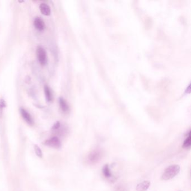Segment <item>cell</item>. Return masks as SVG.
<instances>
[{
  "mask_svg": "<svg viewBox=\"0 0 191 191\" xmlns=\"http://www.w3.org/2000/svg\"><path fill=\"white\" fill-rule=\"evenodd\" d=\"M44 144L48 146H51L55 148H59L61 146L60 140L57 137H53L51 138V139L48 140L45 142Z\"/></svg>",
  "mask_w": 191,
  "mask_h": 191,
  "instance_id": "4",
  "label": "cell"
},
{
  "mask_svg": "<svg viewBox=\"0 0 191 191\" xmlns=\"http://www.w3.org/2000/svg\"><path fill=\"white\" fill-rule=\"evenodd\" d=\"M34 150H35V152L36 153L37 155L39 157H42V151L41 150V149H40V148L37 145H35L34 146Z\"/></svg>",
  "mask_w": 191,
  "mask_h": 191,
  "instance_id": "13",
  "label": "cell"
},
{
  "mask_svg": "<svg viewBox=\"0 0 191 191\" xmlns=\"http://www.w3.org/2000/svg\"><path fill=\"white\" fill-rule=\"evenodd\" d=\"M59 127H60V122H57V123H55V125L53 127V128L54 129H57V128H59Z\"/></svg>",
  "mask_w": 191,
  "mask_h": 191,
  "instance_id": "15",
  "label": "cell"
},
{
  "mask_svg": "<svg viewBox=\"0 0 191 191\" xmlns=\"http://www.w3.org/2000/svg\"><path fill=\"white\" fill-rule=\"evenodd\" d=\"M103 173L104 175L107 178H112V175L111 173V170L109 169V166L108 164L105 165L103 168Z\"/></svg>",
  "mask_w": 191,
  "mask_h": 191,
  "instance_id": "11",
  "label": "cell"
},
{
  "mask_svg": "<svg viewBox=\"0 0 191 191\" xmlns=\"http://www.w3.org/2000/svg\"><path fill=\"white\" fill-rule=\"evenodd\" d=\"M44 94H45V96H46L47 102H51L53 99V95H52L51 89L47 85H46L44 86Z\"/></svg>",
  "mask_w": 191,
  "mask_h": 191,
  "instance_id": "9",
  "label": "cell"
},
{
  "mask_svg": "<svg viewBox=\"0 0 191 191\" xmlns=\"http://www.w3.org/2000/svg\"><path fill=\"white\" fill-rule=\"evenodd\" d=\"M102 157V153L99 150H94L90 153L88 159L91 163L95 164L98 163Z\"/></svg>",
  "mask_w": 191,
  "mask_h": 191,
  "instance_id": "3",
  "label": "cell"
},
{
  "mask_svg": "<svg viewBox=\"0 0 191 191\" xmlns=\"http://www.w3.org/2000/svg\"><path fill=\"white\" fill-rule=\"evenodd\" d=\"M150 185L149 181H145L143 182L139 183L136 187L137 191H146L148 190Z\"/></svg>",
  "mask_w": 191,
  "mask_h": 191,
  "instance_id": "8",
  "label": "cell"
},
{
  "mask_svg": "<svg viewBox=\"0 0 191 191\" xmlns=\"http://www.w3.org/2000/svg\"><path fill=\"white\" fill-rule=\"evenodd\" d=\"M39 9L43 15L46 16L50 15L51 13V8L48 4L45 3L41 4L39 6Z\"/></svg>",
  "mask_w": 191,
  "mask_h": 191,
  "instance_id": "7",
  "label": "cell"
},
{
  "mask_svg": "<svg viewBox=\"0 0 191 191\" xmlns=\"http://www.w3.org/2000/svg\"><path fill=\"white\" fill-rule=\"evenodd\" d=\"M6 106V102L4 99H0V109L2 110L3 108H5Z\"/></svg>",
  "mask_w": 191,
  "mask_h": 191,
  "instance_id": "14",
  "label": "cell"
},
{
  "mask_svg": "<svg viewBox=\"0 0 191 191\" xmlns=\"http://www.w3.org/2000/svg\"><path fill=\"white\" fill-rule=\"evenodd\" d=\"M34 25L35 28L39 31H43L45 29V24L42 19L40 17H36L34 19Z\"/></svg>",
  "mask_w": 191,
  "mask_h": 191,
  "instance_id": "6",
  "label": "cell"
},
{
  "mask_svg": "<svg viewBox=\"0 0 191 191\" xmlns=\"http://www.w3.org/2000/svg\"><path fill=\"white\" fill-rule=\"evenodd\" d=\"M36 53L38 61L41 65L44 66L47 64L48 61L47 53L43 48L40 46L37 47Z\"/></svg>",
  "mask_w": 191,
  "mask_h": 191,
  "instance_id": "2",
  "label": "cell"
},
{
  "mask_svg": "<svg viewBox=\"0 0 191 191\" xmlns=\"http://www.w3.org/2000/svg\"><path fill=\"white\" fill-rule=\"evenodd\" d=\"M180 166L178 165H172L168 166L162 175L161 179L168 181L173 178L180 172Z\"/></svg>",
  "mask_w": 191,
  "mask_h": 191,
  "instance_id": "1",
  "label": "cell"
},
{
  "mask_svg": "<svg viewBox=\"0 0 191 191\" xmlns=\"http://www.w3.org/2000/svg\"><path fill=\"white\" fill-rule=\"evenodd\" d=\"M60 106L62 111L64 112H67L69 111V106L66 101L63 98H60L59 99Z\"/></svg>",
  "mask_w": 191,
  "mask_h": 191,
  "instance_id": "10",
  "label": "cell"
},
{
  "mask_svg": "<svg viewBox=\"0 0 191 191\" xmlns=\"http://www.w3.org/2000/svg\"><path fill=\"white\" fill-rule=\"evenodd\" d=\"M191 131L189 132L188 136L187 139L184 141V143L183 144V148L184 149H189L191 148Z\"/></svg>",
  "mask_w": 191,
  "mask_h": 191,
  "instance_id": "12",
  "label": "cell"
},
{
  "mask_svg": "<svg viewBox=\"0 0 191 191\" xmlns=\"http://www.w3.org/2000/svg\"><path fill=\"white\" fill-rule=\"evenodd\" d=\"M20 111L22 117L25 121L26 122L28 123L29 124L32 125L34 123L33 119L32 118L31 115L29 113V112L26 111L25 109L24 108H20Z\"/></svg>",
  "mask_w": 191,
  "mask_h": 191,
  "instance_id": "5",
  "label": "cell"
}]
</instances>
